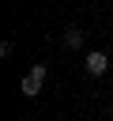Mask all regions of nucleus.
Returning <instances> with one entry per match:
<instances>
[{"label": "nucleus", "mask_w": 113, "mask_h": 121, "mask_svg": "<svg viewBox=\"0 0 113 121\" xmlns=\"http://www.w3.org/2000/svg\"><path fill=\"white\" fill-rule=\"evenodd\" d=\"M83 64H87V72H90V76H105V68H109V57L94 49V53H87V57H83Z\"/></svg>", "instance_id": "2"}, {"label": "nucleus", "mask_w": 113, "mask_h": 121, "mask_svg": "<svg viewBox=\"0 0 113 121\" xmlns=\"http://www.w3.org/2000/svg\"><path fill=\"white\" fill-rule=\"evenodd\" d=\"M64 45H68V49H79V45H83V34H79L75 26H68V30H64Z\"/></svg>", "instance_id": "3"}, {"label": "nucleus", "mask_w": 113, "mask_h": 121, "mask_svg": "<svg viewBox=\"0 0 113 121\" xmlns=\"http://www.w3.org/2000/svg\"><path fill=\"white\" fill-rule=\"evenodd\" d=\"M45 76H49V68L45 64H34L26 76H23V83H19V91L26 95V98H34V95H41V83H45Z\"/></svg>", "instance_id": "1"}]
</instances>
